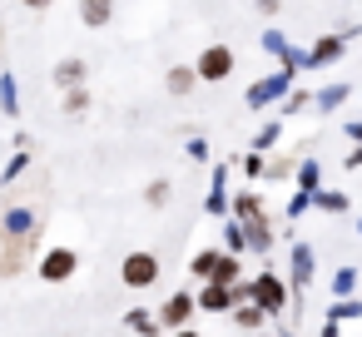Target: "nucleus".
Masks as SVG:
<instances>
[{
    "mask_svg": "<svg viewBox=\"0 0 362 337\" xmlns=\"http://www.w3.org/2000/svg\"><path fill=\"white\" fill-rule=\"evenodd\" d=\"M119 273H124V283H129V288H149V283L159 278V258H154V253H129Z\"/></svg>",
    "mask_w": 362,
    "mask_h": 337,
    "instance_id": "2",
    "label": "nucleus"
},
{
    "mask_svg": "<svg viewBox=\"0 0 362 337\" xmlns=\"http://www.w3.org/2000/svg\"><path fill=\"white\" fill-rule=\"evenodd\" d=\"M169 199V184H149V203H164Z\"/></svg>",
    "mask_w": 362,
    "mask_h": 337,
    "instance_id": "12",
    "label": "nucleus"
},
{
    "mask_svg": "<svg viewBox=\"0 0 362 337\" xmlns=\"http://www.w3.org/2000/svg\"><path fill=\"white\" fill-rule=\"evenodd\" d=\"M258 322H263L258 307H243V312H238V327H258Z\"/></svg>",
    "mask_w": 362,
    "mask_h": 337,
    "instance_id": "11",
    "label": "nucleus"
},
{
    "mask_svg": "<svg viewBox=\"0 0 362 337\" xmlns=\"http://www.w3.org/2000/svg\"><path fill=\"white\" fill-rule=\"evenodd\" d=\"M214 263H218V253H199V258H194V273H199V278H209V273H214Z\"/></svg>",
    "mask_w": 362,
    "mask_h": 337,
    "instance_id": "10",
    "label": "nucleus"
},
{
    "mask_svg": "<svg viewBox=\"0 0 362 337\" xmlns=\"http://www.w3.org/2000/svg\"><path fill=\"white\" fill-rule=\"evenodd\" d=\"M228 302H233V292H228L223 283H214V278H209V288L199 292V307H209V312H223Z\"/></svg>",
    "mask_w": 362,
    "mask_h": 337,
    "instance_id": "4",
    "label": "nucleus"
},
{
    "mask_svg": "<svg viewBox=\"0 0 362 337\" xmlns=\"http://www.w3.org/2000/svg\"><path fill=\"white\" fill-rule=\"evenodd\" d=\"M233 273H238V263H233V258H218L209 278H214V283H233Z\"/></svg>",
    "mask_w": 362,
    "mask_h": 337,
    "instance_id": "7",
    "label": "nucleus"
},
{
    "mask_svg": "<svg viewBox=\"0 0 362 337\" xmlns=\"http://www.w3.org/2000/svg\"><path fill=\"white\" fill-rule=\"evenodd\" d=\"M25 6H30V11H45V6H55V0H25Z\"/></svg>",
    "mask_w": 362,
    "mask_h": 337,
    "instance_id": "13",
    "label": "nucleus"
},
{
    "mask_svg": "<svg viewBox=\"0 0 362 337\" xmlns=\"http://www.w3.org/2000/svg\"><path fill=\"white\" fill-rule=\"evenodd\" d=\"M80 75H85L80 60H65V65H60V85H80Z\"/></svg>",
    "mask_w": 362,
    "mask_h": 337,
    "instance_id": "8",
    "label": "nucleus"
},
{
    "mask_svg": "<svg viewBox=\"0 0 362 337\" xmlns=\"http://www.w3.org/2000/svg\"><path fill=\"white\" fill-rule=\"evenodd\" d=\"M189 85H194V70H174V75H169V90H174V95H184Z\"/></svg>",
    "mask_w": 362,
    "mask_h": 337,
    "instance_id": "9",
    "label": "nucleus"
},
{
    "mask_svg": "<svg viewBox=\"0 0 362 337\" xmlns=\"http://www.w3.org/2000/svg\"><path fill=\"white\" fill-rule=\"evenodd\" d=\"M70 273H75V253H70V248H50V253L40 258V278H45V283H65Z\"/></svg>",
    "mask_w": 362,
    "mask_h": 337,
    "instance_id": "3",
    "label": "nucleus"
},
{
    "mask_svg": "<svg viewBox=\"0 0 362 337\" xmlns=\"http://www.w3.org/2000/svg\"><path fill=\"white\" fill-rule=\"evenodd\" d=\"M228 70H233V50H228V45H209V50L199 55V65H194V75H199V80H214V85L228 80Z\"/></svg>",
    "mask_w": 362,
    "mask_h": 337,
    "instance_id": "1",
    "label": "nucleus"
},
{
    "mask_svg": "<svg viewBox=\"0 0 362 337\" xmlns=\"http://www.w3.org/2000/svg\"><path fill=\"white\" fill-rule=\"evenodd\" d=\"M110 11H115L110 0H80V20H85V25H95V30L110 20Z\"/></svg>",
    "mask_w": 362,
    "mask_h": 337,
    "instance_id": "5",
    "label": "nucleus"
},
{
    "mask_svg": "<svg viewBox=\"0 0 362 337\" xmlns=\"http://www.w3.org/2000/svg\"><path fill=\"white\" fill-rule=\"evenodd\" d=\"M189 307H194V297H169V307H164V327H184L189 322Z\"/></svg>",
    "mask_w": 362,
    "mask_h": 337,
    "instance_id": "6",
    "label": "nucleus"
}]
</instances>
